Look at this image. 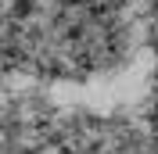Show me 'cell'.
Here are the masks:
<instances>
[{
	"label": "cell",
	"mask_w": 158,
	"mask_h": 154,
	"mask_svg": "<svg viewBox=\"0 0 158 154\" xmlns=\"http://www.w3.org/2000/svg\"><path fill=\"white\" fill-rule=\"evenodd\" d=\"M151 7H155V18H158V0H151Z\"/></svg>",
	"instance_id": "1"
}]
</instances>
